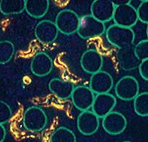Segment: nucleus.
Instances as JSON below:
<instances>
[{"label": "nucleus", "instance_id": "obj_9", "mask_svg": "<svg viewBox=\"0 0 148 142\" xmlns=\"http://www.w3.org/2000/svg\"><path fill=\"white\" fill-rule=\"evenodd\" d=\"M117 104V100L114 95L109 93L98 94L95 96L92 109L98 118H103L113 111Z\"/></svg>", "mask_w": 148, "mask_h": 142}, {"label": "nucleus", "instance_id": "obj_16", "mask_svg": "<svg viewBox=\"0 0 148 142\" xmlns=\"http://www.w3.org/2000/svg\"><path fill=\"white\" fill-rule=\"evenodd\" d=\"M120 66L125 70H132L139 67L141 61L134 53V46L119 49L117 54Z\"/></svg>", "mask_w": 148, "mask_h": 142}, {"label": "nucleus", "instance_id": "obj_15", "mask_svg": "<svg viewBox=\"0 0 148 142\" xmlns=\"http://www.w3.org/2000/svg\"><path fill=\"white\" fill-rule=\"evenodd\" d=\"M53 68L52 59L47 54L39 52L35 54L31 62V70L34 75L43 77L51 72Z\"/></svg>", "mask_w": 148, "mask_h": 142}, {"label": "nucleus", "instance_id": "obj_19", "mask_svg": "<svg viewBox=\"0 0 148 142\" xmlns=\"http://www.w3.org/2000/svg\"><path fill=\"white\" fill-rule=\"evenodd\" d=\"M25 10V1L3 0L0 2V12L4 15L19 14Z\"/></svg>", "mask_w": 148, "mask_h": 142}, {"label": "nucleus", "instance_id": "obj_24", "mask_svg": "<svg viewBox=\"0 0 148 142\" xmlns=\"http://www.w3.org/2000/svg\"><path fill=\"white\" fill-rule=\"evenodd\" d=\"M12 117V110L9 105L0 100V124L3 125L10 120Z\"/></svg>", "mask_w": 148, "mask_h": 142}, {"label": "nucleus", "instance_id": "obj_14", "mask_svg": "<svg viewBox=\"0 0 148 142\" xmlns=\"http://www.w3.org/2000/svg\"><path fill=\"white\" fill-rule=\"evenodd\" d=\"M103 59L101 54L95 49H89L81 58V66L86 73L94 74L102 68Z\"/></svg>", "mask_w": 148, "mask_h": 142}, {"label": "nucleus", "instance_id": "obj_1", "mask_svg": "<svg viewBox=\"0 0 148 142\" xmlns=\"http://www.w3.org/2000/svg\"><path fill=\"white\" fill-rule=\"evenodd\" d=\"M106 35L109 43L118 49L134 46L135 34L131 28L114 24L106 30Z\"/></svg>", "mask_w": 148, "mask_h": 142}, {"label": "nucleus", "instance_id": "obj_25", "mask_svg": "<svg viewBox=\"0 0 148 142\" xmlns=\"http://www.w3.org/2000/svg\"><path fill=\"white\" fill-rule=\"evenodd\" d=\"M138 20L144 24H148V1H142L136 9Z\"/></svg>", "mask_w": 148, "mask_h": 142}, {"label": "nucleus", "instance_id": "obj_2", "mask_svg": "<svg viewBox=\"0 0 148 142\" xmlns=\"http://www.w3.org/2000/svg\"><path fill=\"white\" fill-rule=\"evenodd\" d=\"M105 24L100 22L91 15H86L79 19L77 33L82 39L97 38L105 33Z\"/></svg>", "mask_w": 148, "mask_h": 142}, {"label": "nucleus", "instance_id": "obj_20", "mask_svg": "<svg viewBox=\"0 0 148 142\" xmlns=\"http://www.w3.org/2000/svg\"><path fill=\"white\" fill-rule=\"evenodd\" d=\"M50 142H76V137L72 130L65 127H60L52 133Z\"/></svg>", "mask_w": 148, "mask_h": 142}, {"label": "nucleus", "instance_id": "obj_11", "mask_svg": "<svg viewBox=\"0 0 148 142\" xmlns=\"http://www.w3.org/2000/svg\"><path fill=\"white\" fill-rule=\"evenodd\" d=\"M99 125V118L91 111H82L78 117V130L84 136H92L96 133Z\"/></svg>", "mask_w": 148, "mask_h": 142}, {"label": "nucleus", "instance_id": "obj_6", "mask_svg": "<svg viewBox=\"0 0 148 142\" xmlns=\"http://www.w3.org/2000/svg\"><path fill=\"white\" fill-rule=\"evenodd\" d=\"M79 19V16L71 10H63L57 16L55 24L59 32L70 35L77 32Z\"/></svg>", "mask_w": 148, "mask_h": 142}, {"label": "nucleus", "instance_id": "obj_22", "mask_svg": "<svg viewBox=\"0 0 148 142\" xmlns=\"http://www.w3.org/2000/svg\"><path fill=\"white\" fill-rule=\"evenodd\" d=\"M14 52V45L11 42L8 40L0 41V64L9 62L13 58Z\"/></svg>", "mask_w": 148, "mask_h": 142}, {"label": "nucleus", "instance_id": "obj_17", "mask_svg": "<svg viewBox=\"0 0 148 142\" xmlns=\"http://www.w3.org/2000/svg\"><path fill=\"white\" fill-rule=\"evenodd\" d=\"M49 87L51 93L62 100L71 98L75 88L72 82L62 80L58 78L51 79L49 82Z\"/></svg>", "mask_w": 148, "mask_h": 142}, {"label": "nucleus", "instance_id": "obj_3", "mask_svg": "<svg viewBox=\"0 0 148 142\" xmlns=\"http://www.w3.org/2000/svg\"><path fill=\"white\" fill-rule=\"evenodd\" d=\"M47 116L40 108L32 106L24 113L23 124L27 130L29 132H39L43 130L47 125Z\"/></svg>", "mask_w": 148, "mask_h": 142}, {"label": "nucleus", "instance_id": "obj_23", "mask_svg": "<svg viewBox=\"0 0 148 142\" xmlns=\"http://www.w3.org/2000/svg\"><path fill=\"white\" fill-rule=\"evenodd\" d=\"M134 53L139 61L148 59V40H143L134 46Z\"/></svg>", "mask_w": 148, "mask_h": 142}, {"label": "nucleus", "instance_id": "obj_7", "mask_svg": "<svg viewBox=\"0 0 148 142\" xmlns=\"http://www.w3.org/2000/svg\"><path fill=\"white\" fill-rule=\"evenodd\" d=\"M95 94L90 87L78 86L75 87L71 95L74 106L81 111L90 110L95 99Z\"/></svg>", "mask_w": 148, "mask_h": 142}, {"label": "nucleus", "instance_id": "obj_28", "mask_svg": "<svg viewBox=\"0 0 148 142\" xmlns=\"http://www.w3.org/2000/svg\"><path fill=\"white\" fill-rule=\"evenodd\" d=\"M122 142H132V141H122Z\"/></svg>", "mask_w": 148, "mask_h": 142}, {"label": "nucleus", "instance_id": "obj_21", "mask_svg": "<svg viewBox=\"0 0 148 142\" xmlns=\"http://www.w3.org/2000/svg\"><path fill=\"white\" fill-rule=\"evenodd\" d=\"M134 108L137 115L140 117L148 116V93L142 92L138 94L134 99Z\"/></svg>", "mask_w": 148, "mask_h": 142}, {"label": "nucleus", "instance_id": "obj_27", "mask_svg": "<svg viewBox=\"0 0 148 142\" xmlns=\"http://www.w3.org/2000/svg\"><path fill=\"white\" fill-rule=\"evenodd\" d=\"M6 137V130L3 125L0 124V142H3Z\"/></svg>", "mask_w": 148, "mask_h": 142}, {"label": "nucleus", "instance_id": "obj_4", "mask_svg": "<svg viewBox=\"0 0 148 142\" xmlns=\"http://www.w3.org/2000/svg\"><path fill=\"white\" fill-rule=\"evenodd\" d=\"M139 82L133 76H123L115 85L116 95L122 100H132L139 94Z\"/></svg>", "mask_w": 148, "mask_h": 142}, {"label": "nucleus", "instance_id": "obj_18", "mask_svg": "<svg viewBox=\"0 0 148 142\" xmlns=\"http://www.w3.org/2000/svg\"><path fill=\"white\" fill-rule=\"evenodd\" d=\"M49 1L46 0H29L25 1V10L32 17L40 18L47 13Z\"/></svg>", "mask_w": 148, "mask_h": 142}, {"label": "nucleus", "instance_id": "obj_10", "mask_svg": "<svg viewBox=\"0 0 148 142\" xmlns=\"http://www.w3.org/2000/svg\"><path fill=\"white\" fill-rule=\"evenodd\" d=\"M59 30L55 23L49 20H43L37 24L35 35L38 41L43 44H51L57 39Z\"/></svg>", "mask_w": 148, "mask_h": 142}, {"label": "nucleus", "instance_id": "obj_13", "mask_svg": "<svg viewBox=\"0 0 148 142\" xmlns=\"http://www.w3.org/2000/svg\"><path fill=\"white\" fill-rule=\"evenodd\" d=\"M114 8L112 1L96 0L92 4L90 15L100 22L105 24L112 19Z\"/></svg>", "mask_w": 148, "mask_h": 142}, {"label": "nucleus", "instance_id": "obj_5", "mask_svg": "<svg viewBox=\"0 0 148 142\" xmlns=\"http://www.w3.org/2000/svg\"><path fill=\"white\" fill-rule=\"evenodd\" d=\"M112 19L114 21L115 25L125 28H131L138 21L136 9L130 5V2L116 6Z\"/></svg>", "mask_w": 148, "mask_h": 142}, {"label": "nucleus", "instance_id": "obj_26", "mask_svg": "<svg viewBox=\"0 0 148 142\" xmlns=\"http://www.w3.org/2000/svg\"><path fill=\"white\" fill-rule=\"evenodd\" d=\"M139 74L141 77L145 80H148V59L141 61L139 65Z\"/></svg>", "mask_w": 148, "mask_h": 142}, {"label": "nucleus", "instance_id": "obj_8", "mask_svg": "<svg viewBox=\"0 0 148 142\" xmlns=\"http://www.w3.org/2000/svg\"><path fill=\"white\" fill-rule=\"evenodd\" d=\"M102 119L103 128L106 133L110 135L116 136L120 134L127 127V119L120 112L112 111Z\"/></svg>", "mask_w": 148, "mask_h": 142}, {"label": "nucleus", "instance_id": "obj_12", "mask_svg": "<svg viewBox=\"0 0 148 142\" xmlns=\"http://www.w3.org/2000/svg\"><path fill=\"white\" fill-rule=\"evenodd\" d=\"M113 87V79L109 73L100 70L92 75L90 88L94 94L109 93Z\"/></svg>", "mask_w": 148, "mask_h": 142}]
</instances>
